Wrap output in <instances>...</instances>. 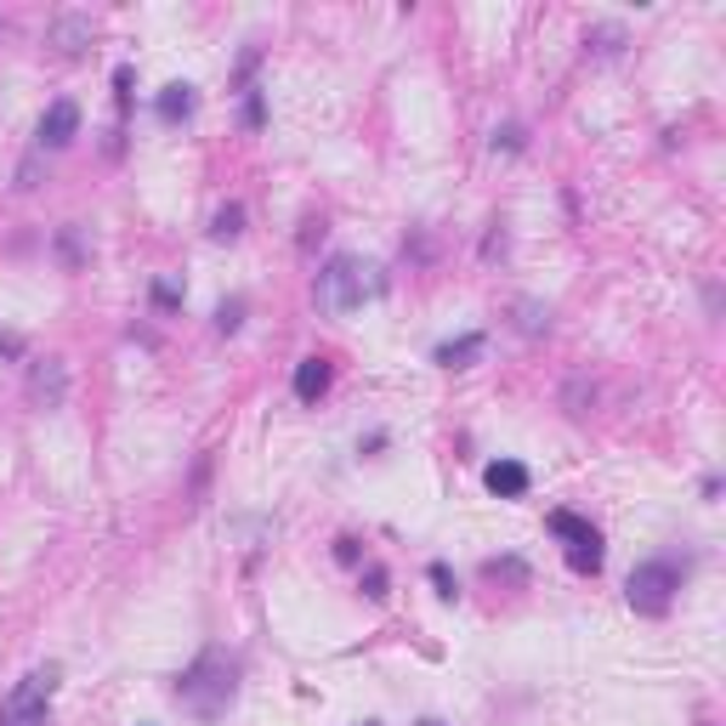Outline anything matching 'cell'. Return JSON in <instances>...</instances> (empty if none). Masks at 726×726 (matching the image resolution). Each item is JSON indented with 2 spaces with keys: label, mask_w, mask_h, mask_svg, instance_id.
I'll return each mask as SVG.
<instances>
[{
  "label": "cell",
  "mask_w": 726,
  "mask_h": 726,
  "mask_svg": "<svg viewBox=\"0 0 726 726\" xmlns=\"http://www.w3.org/2000/svg\"><path fill=\"white\" fill-rule=\"evenodd\" d=\"M233 692H239V659L228 653V647H205V653H199V659L182 670V682H177L182 710H193L199 721L228 715Z\"/></svg>",
  "instance_id": "obj_1"
},
{
  "label": "cell",
  "mask_w": 726,
  "mask_h": 726,
  "mask_svg": "<svg viewBox=\"0 0 726 726\" xmlns=\"http://www.w3.org/2000/svg\"><path fill=\"white\" fill-rule=\"evenodd\" d=\"M374 290H381V279H374V267H364L358 256H335L318 272V307L323 313H358Z\"/></svg>",
  "instance_id": "obj_2"
},
{
  "label": "cell",
  "mask_w": 726,
  "mask_h": 726,
  "mask_svg": "<svg viewBox=\"0 0 726 726\" xmlns=\"http://www.w3.org/2000/svg\"><path fill=\"white\" fill-rule=\"evenodd\" d=\"M58 682H63L58 664L29 670L7 698H0V726H46V710H52V698H58Z\"/></svg>",
  "instance_id": "obj_3"
},
{
  "label": "cell",
  "mask_w": 726,
  "mask_h": 726,
  "mask_svg": "<svg viewBox=\"0 0 726 726\" xmlns=\"http://www.w3.org/2000/svg\"><path fill=\"white\" fill-rule=\"evenodd\" d=\"M682 579H687V568L675 562V557H653V562H641V568L631 573L624 596H631V608H636V613L659 619V613H670V602H675V590H682Z\"/></svg>",
  "instance_id": "obj_4"
},
{
  "label": "cell",
  "mask_w": 726,
  "mask_h": 726,
  "mask_svg": "<svg viewBox=\"0 0 726 726\" xmlns=\"http://www.w3.org/2000/svg\"><path fill=\"white\" fill-rule=\"evenodd\" d=\"M550 534H557V539L568 545V562L579 568V573H596V568H602V534H596L585 517H573V511H550Z\"/></svg>",
  "instance_id": "obj_5"
},
{
  "label": "cell",
  "mask_w": 726,
  "mask_h": 726,
  "mask_svg": "<svg viewBox=\"0 0 726 726\" xmlns=\"http://www.w3.org/2000/svg\"><path fill=\"white\" fill-rule=\"evenodd\" d=\"M74 137H80V109L63 97V103H52L40 114V148H68Z\"/></svg>",
  "instance_id": "obj_6"
},
{
  "label": "cell",
  "mask_w": 726,
  "mask_h": 726,
  "mask_svg": "<svg viewBox=\"0 0 726 726\" xmlns=\"http://www.w3.org/2000/svg\"><path fill=\"white\" fill-rule=\"evenodd\" d=\"M330 381H335V369H330V358H302L295 364V397H302V404H318L323 392H330Z\"/></svg>",
  "instance_id": "obj_7"
},
{
  "label": "cell",
  "mask_w": 726,
  "mask_h": 726,
  "mask_svg": "<svg viewBox=\"0 0 726 726\" xmlns=\"http://www.w3.org/2000/svg\"><path fill=\"white\" fill-rule=\"evenodd\" d=\"M483 483H488V494H499V499H522V494H528V466H522V460H494V466L483 471Z\"/></svg>",
  "instance_id": "obj_8"
},
{
  "label": "cell",
  "mask_w": 726,
  "mask_h": 726,
  "mask_svg": "<svg viewBox=\"0 0 726 726\" xmlns=\"http://www.w3.org/2000/svg\"><path fill=\"white\" fill-rule=\"evenodd\" d=\"M29 392L40 397V404H63V392H68L63 364H58V358H40V364H35V374H29Z\"/></svg>",
  "instance_id": "obj_9"
},
{
  "label": "cell",
  "mask_w": 726,
  "mask_h": 726,
  "mask_svg": "<svg viewBox=\"0 0 726 726\" xmlns=\"http://www.w3.org/2000/svg\"><path fill=\"white\" fill-rule=\"evenodd\" d=\"M483 346H488L483 335H460V341H443V346H437V364H443V369H471V364L483 358Z\"/></svg>",
  "instance_id": "obj_10"
},
{
  "label": "cell",
  "mask_w": 726,
  "mask_h": 726,
  "mask_svg": "<svg viewBox=\"0 0 726 726\" xmlns=\"http://www.w3.org/2000/svg\"><path fill=\"white\" fill-rule=\"evenodd\" d=\"M86 40H91V17H58L52 23V46H58V52H80Z\"/></svg>",
  "instance_id": "obj_11"
},
{
  "label": "cell",
  "mask_w": 726,
  "mask_h": 726,
  "mask_svg": "<svg viewBox=\"0 0 726 726\" xmlns=\"http://www.w3.org/2000/svg\"><path fill=\"white\" fill-rule=\"evenodd\" d=\"M188 114H193V86H165V91H160V119L177 125V119H188Z\"/></svg>",
  "instance_id": "obj_12"
},
{
  "label": "cell",
  "mask_w": 726,
  "mask_h": 726,
  "mask_svg": "<svg viewBox=\"0 0 726 726\" xmlns=\"http://www.w3.org/2000/svg\"><path fill=\"white\" fill-rule=\"evenodd\" d=\"M211 233H216V239H239V233H244V205H221L216 221H211Z\"/></svg>",
  "instance_id": "obj_13"
},
{
  "label": "cell",
  "mask_w": 726,
  "mask_h": 726,
  "mask_svg": "<svg viewBox=\"0 0 726 726\" xmlns=\"http://www.w3.org/2000/svg\"><path fill=\"white\" fill-rule=\"evenodd\" d=\"M239 323H244V302H221V307H216V330H221V335H233Z\"/></svg>",
  "instance_id": "obj_14"
},
{
  "label": "cell",
  "mask_w": 726,
  "mask_h": 726,
  "mask_svg": "<svg viewBox=\"0 0 726 726\" xmlns=\"http://www.w3.org/2000/svg\"><path fill=\"white\" fill-rule=\"evenodd\" d=\"M432 585H437V596H443V602H455V596H460V585H455V573H448L443 562H432Z\"/></svg>",
  "instance_id": "obj_15"
},
{
  "label": "cell",
  "mask_w": 726,
  "mask_h": 726,
  "mask_svg": "<svg viewBox=\"0 0 726 726\" xmlns=\"http://www.w3.org/2000/svg\"><path fill=\"white\" fill-rule=\"evenodd\" d=\"M262 119H267V103H262V91H250L244 97V125H250V131H262Z\"/></svg>",
  "instance_id": "obj_16"
},
{
  "label": "cell",
  "mask_w": 726,
  "mask_h": 726,
  "mask_svg": "<svg viewBox=\"0 0 726 726\" xmlns=\"http://www.w3.org/2000/svg\"><path fill=\"white\" fill-rule=\"evenodd\" d=\"M364 590H369V602H386V568H369L364 573Z\"/></svg>",
  "instance_id": "obj_17"
},
{
  "label": "cell",
  "mask_w": 726,
  "mask_h": 726,
  "mask_svg": "<svg viewBox=\"0 0 726 726\" xmlns=\"http://www.w3.org/2000/svg\"><path fill=\"white\" fill-rule=\"evenodd\" d=\"M494 148H522V125H506V131H494Z\"/></svg>",
  "instance_id": "obj_18"
},
{
  "label": "cell",
  "mask_w": 726,
  "mask_h": 726,
  "mask_svg": "<svg viewBox=\"0 0 726 726\" xmlns=\"http://www.w3.org/2000/svg\"><path fill=\"white\" fill-rule=\"evenodd\" d=\"M154 302H160V307H177V284L160 279V284H154Z\"/></svg>",
  "instance_id": "obj_19"
},
{
  "label": "cell",
  "mask_w": 726,
  "mask_h": 726,
  "mask_svg": "<svg viewBox=\"0 0 726 726\" xmlns=\"http://www.w3.org/2000/svg\"><path fill=\"white\" fill-rule=\"evenodd\" d=\"M522 330H528V335H534V330H545V318H539V307H522Z\"/></svg>",
  "instance_id": "obj_20"
},
{
  "label": "cell",
  "mask_w": 726,
  "mask_h": 726,
  "mask_svg": "<svg viewBox=\"0 0 726 726\" xmlns=\"http://www.w3.org/2000/svg\"><path fill=\"white\" fill-rule=\"evenodd\" d=\"M420 726H443V721H420Z\"/></svg>",
  "instance_id": "obj_21"
},
{
  "label": "cell",
  "mask_w": 726,
  "mask_h": 726,
  "mask_svg": "<svg viewBox=\"0 0 726 726\" xmlns=\"http://www.w3.org/2000/svg\"><path fill=\"white\" fill-rule=\"evenodd\" d=\"M364 726H374V721H364Z\"/></svg>",
  "instance_id": "obj_22"
}]
</instances>
